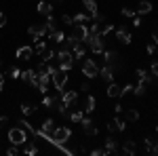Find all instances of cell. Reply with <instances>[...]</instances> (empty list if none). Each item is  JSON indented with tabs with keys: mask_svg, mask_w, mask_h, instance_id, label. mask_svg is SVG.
Segmentation results:
<instances>
[{
	"mask_svg": "<svg viewBox=\"0 0 158 156\" xmlns=\"http://www.w3.org/2000/svg\"><path fill=\"white\" fill-rule=\"evenodd\" d=\"M57 59H59V70H63V72H70L74 68V55L72 51H68V48H59L57 51Z\"/></svg>",
	"mask_w": 158,
	"mask_h": 156,
	"instance_id": "obj_1",
	"label": "cell"
},
{
	"mask_svg": "<svg viewBox=\"0 0 158 156\" xmlns=\"http://www.w3.org/2000/svg\"><path fill=\"white\" fill-rule=\"evenodd\" d=\"M85 44H86L89 48H91L93 53H97V55L106 51V47H103V44H106V40L99 36V34H89V38L85 40Z\"/></svg>",
	"mask_w": 158,
	"mask_h": 156,
	"instance_id": "obj_2",
	"label": "cell"
},
{
	"mask_svg": "<svg viewBox=\"0 0 158 156\" xmlns=\"http://www.w3.org/2000/svg\"><path fill=\"white\" fill-rule=\"evenodd\" d=\"M89 27H86L85 23H74L72 25V34H70V38H74L76 42H85L86 38H89Z\"/></svg>",
	"mask_w": 158,
	"mask_h": 156,
	"instance_id": "obj_3",
	"label": "cell"
},
{
	"mask_svg": "<svg viewBox=\"0 0 158 156\" xmlns=\"http://www.w3.org/2000/svg\"><path fill=\"white\" fill-rule=\"evenodd\" d=\"M9 141H11L13 145H25V141H27V133L23 131V129H11L9 131Z\"/></svg>",
	"mask_w": 158,
	"mask_h": 156,
	"instance_id": "obj_4",
	"label": "cell"
},
{
	"mask_svg": "<svg viewBox=\"0 0 158 156\" xmlns=\"http://www.w3.org/2000/svg\"><path fill=\"white\" fill-rule=\"evenodd\" d=\"M51 78H53V84H55V91H59V93H61L63 86L68 84V72H63V70H55Z\"/></svg>",
	"mask_w": 158,
	"mask_h": 156,
	"instance_id": "obj_5",
	"label": "cell"
},
{
	"mask_svg": "<svg viewBox=\"0 0 158 156\" xmlns=\"http://www.w3.org/2000/svg\"><path fill=\"white\" fill-rule=\"evenodd\" d=\"M82 74H85L86 78H95V76H99V65L93 59H85V63H82Z\"/></svg>",
	"mask_w": 158,
	"mask_h": 156,
	"instance_id": "obj_6",
	"label": "cell"
},
{
	"mask_svg": "<svg viewBox=\"0 0 158 156\" xmlns=\"http://www.w3.org/2000/svg\"><path fill=\"white\" fill-rule=\"evenodd\" d=\"M27 34H30V36H34L38 40V38H42V36H47V34H49V27H47V23H34V25H30V27H27Z\"/></svg>",
	"mask_w": 158,
	"mask_h": 156,
	"instance_id": "obj_7",
	"label": "cell"
},
{
	"mask_svg": "<svg viewBox=\"0 0 158 156\" xmlns=\"http://www.w3.org/2000/svg\"><path fill=\"white\" fill-rule=\"evenodd\" d=\"M59 99L65 103V106H68V108H72L74 103L78 101V93H76V91H61V93H59Z\"/></svg>",
	"mask_w": 158,
	"mask_h": 156,
	"instance_id": "obj_8",
	"label": "cell"
},
{
	"mask_svg": "<svg viewBox=\"0 0 158 156\" xmlns=\"http://www.w3.org/2000/svg\"><path fill=\"white\" fill-rule=\"evenodd\" d=\"M80 124H82V131H85L86 135H89V137H93V135H97V129H95V124H93V120L89 118V116L80 120Z\"/></svg>",
	"mask_w": 158,
	"mask_h": 156,
	"instance_id": "obj_9",
	"label": "cell"
},
{
	"mask_svg": "<svg viewBox=\"0 0 158 156\" xmlns=\"http://www.w3.org/2000/svg\"><path fill=\"white\" fill-rule=\"evenodd\" d=\"M118 57H120V55H118L116 51H103V59L108 61V65H112L114 70L118 68Z\"/></svg>",
	"mask_w": 158,
	"mask_h": 156,
	"instance_id": "obj_10",
	"label": "cell"
},
{
	"mask_svg": "<svg viewBox=\"0 0 158 156\" xmlns=\"http://www.w3.org/2000/svg\"><path fill=\"white\" fill-rule=\"evenodd\" d=\"M116 40H120L122 44H131V32L127 27H118L116 30Z\"/></svg>",
	"mask_w": 158,
	"mask_h": 156,
	"instance_id": "obj_11",
	"label": "cell"
},
{
	"mask_svg": "<svg viewBox=\"0 0 158 156\" xmlns=\"http://www.w3.org/2000/svg\"><path fill=\"white\" fill-rule=\"evenodd\" d=\"M85 53H86V44L85 42H76V44L72 47L74 59H85Z\"/></svg>",
	"mask_w": 158,
	"mask_h": 156,
	"instance_id": "obj_12",
	"label": "cell"
},
{
	"mask_svg": "<svg viewBox=\"0 0 158 156\" xmlns=\"http://www.w3.org/2000/svg\"><path fill=\"white\" fill-rule=\"evenodd\" d=\"M32 55H34V48H32V47H19L15 57H17V59H21V61H27Z\"/></svg>",
	"mask_w": 158,
	"mask_h": 156,
	"instance_id": "obj_13",
	"label": "cell"
},
{
	"mask_svg": "<svg viewBox=\"0 0 158 156\" xmlns=\"http://www.w3.org/2000/svg\"><path fill=\"white\" fill-rule=\"evenodd\" d=\"M99 74H101V80H106V82H114V68L112 65H103L101 70H99Z\"/></svg>",
	"mask_w": 158,
	"mask_h": 156,
	"instance_id": "obj_14",
	"label": "cell"
},
{
	"mask_svg": "<svg viewBox=\"0 0 158 156\" xmlns=\"http://www.w3.org/2000/svg\"><path fill=\"white\" fill-rule=\"evenodd\" d=\"M122 152L129 154V156H135L137 154V144H135L133 139H124L122 141Z\"/></svg>",
	"mask_w": 158,
	"mask_h": 156,
	"instance_id": "obj_15",
	"label": "cell"
},
{
	"mask_svg": "<svg viewBox=\"0 0 158 156\" xmlns=\"http://www.w3.org/2000/svg\"><path fill=\"white\" fill-rule=\"evenodd\" d=\"M135 13H137V15H148V13H152V2H150V0H141V2L135 6Z\"/></svg>",
	"mask_w": 158,
	"mask_h": 156,
	"instance_id": "obj_16",
	"label": "cell"
},
{
	"mask_svg": "<svg viewBox=\"0 0 158 156\" xmlns=\"http://www.w3.org/2000/svg\"><path fill=\"white\" fill-rule=\"evenodd\" d=\"M36 11L40 13V15H44V17H51V15H53V6H51L49 2L40 0V2H38V6H36Z\"/></svg>",
	"mask_w": 158,
	"mask_h": 156,
	"instance_id": "obj_17",
	"label": "cell"
},
{
	"mask_svg": "<svg viewBox=\"0 0 158 156\" xmlns=\"http://www.w3.org/2000/svg\"><path fill=\"white\" fill-rule=\"evenodd\" d=\"M95 103H97V101H95V97H93V95H86L82 112H85V114H93V112H95Z\"/></svg>",
	"mask_w": 158,
	"mask_h": 156,
	"instance_id": "obj_18",
	"label": "cell"
},
{
	"mask_svg": "<svg viewBox=\"0 0 158 156\" xmlns=\"http://www.w3.org/2000/svg\"><path fill=\"white\" fill-rule=\"evenodd\" d=\"M135 76H137V82H146V84L152 82V76H150L146 70H141V68H137V70H135Z\"/></svg>",
	"mask_w": 158,
	"mask_h": 156,
	"instance_id": "obj_19",
	"label": "cell"
},
{
	"mask_svg": "<svg viewBox=\"0 0 158 156\" xmlns=\"http://www.w3.org/2000/svg\"><path fill=\"white\" fill-rule=\"evenodd\" d=\"M72 19H74V23H85V25L93 21V17H91V13H78V15H74Z\"/></svg>",
	"mask_w": 158,
	"mask_h": 156,
	"instance_id": "obj_20",
	"label": "cell"
},
{
	"mask_svg": "<svg viewBox=\"0 0 158 156\" xmlns=\"http://www.w3.org/2000/svg\"><path fill=\"white\" fill-rule=\"evenodd\" d=\"M38 131H40V133H47V135H53V131H55V122H53V118H47Z\"/></svg>",
	"mask_w": 158,
	"mask_h": 156,
	"instance_id": "obj_21",
	"label": "cell"
},
{
	"mask_svg": "<svg viewBox=\"0 0 158 156\" xmlns=\"http://www.w3.org/2000/svg\"><path fill=\"white\" fill-rule=\"evenodd\" d=\"M143 144H146V152H148V154L158 156V141H152V139H143Z\"/></svg>",
	"mask_w": 158,
	"mask_h": 156,
	"instance_id": "obj_22",
	"label": "cell"
},
{
	"mask_svg": "<svg viewBox=\"0 0 158 156\" xmlns=\"http://www.w3.org/2000/svg\"><path fill=\"white\" fill-rule=\"evenodd\" d=\"M150 76H152V80H154V82L158 84V57L156 59H152V63H150Z\"/></svg>",
	"mask_w": 158,
	"mask_h": 156,
	"instance_id": "obj_23",
	"label": "cell"
},
{
	"mask_svg": "<svg viewBox=\"0 0 158 156\" xmlns=\"http://www.w3.org/2000/svg\"><path fill=\"white\" fill-rule=\"evenodd\" d=\"M82 4H85L86 13H91V15L97 13V2H95V0H82Z\"/></svg>",
	"mask_w": 158,
	"mask_h": 156,
	"instance_id": "obj_24",
	"label": "cell"
},
{
	"mask_svg": "<svg viewBox=\"0 0 158 156\" xmlns=\"http://www.w3.org/2000/svg\"><path fill=\"white\" fill-rule=\"evenodd\" d=\"M17 127H19V129H23L25 133H32V135H34V127H32V124H30V122H27L25 118L17 120Z\"/></svg>",
	"mask_w": 158,
	"mask_h": 156,
	"instance_id": "obj_25",
	"label": "cell"
},
{
	"mask_svg": "<svg viewBox=\"0 0 158 156\" xmlns=\"http://www.w3.org/2000/svg\"><path fill=\"white\" fill-rule=\"evenodd\" d=\"M106 150H108L110 154H118V145H116V141H114L112 137L106 139Z\"/></svg>",
	"mask_w": 158,
	"mask_h": 156,
	"instance_id": "obj_26",
	"label": "cell"
},
{
	"mask_svg": "<svg viewBox=\"0 0 158 156\" xmlns=\"http://www.w3.org/2000/svg\"><path fill=\"white\" fill-rule=\"evenodd\" d=\"M118 93H120V86L116 82H110L108 84V97H118Z\"/></svg>",
	"mask_w": 158,
	"mask_h": 156,
	"instance_id": "obj_27",
	"label": "cell"
},
{
	"mask_svg": "<svg viewBox=\"0 0 158 156\" xmlns=\"http://www.w3.org/2000/svg\"><path fill=\"white\" fill-rule=\"evenodd\" d=\"M51 59H57V51H53V48H47V51L42 53V61H47V63H49Z\"/></svg>",
	"mask_w": 158,
	"mask_h": 156,
	"instance_id": "obj_28",
	"label": "cell"
},
{
	"mask_svg": "<svg viewBox=\"0 0 158 156\" xmlns=\"http://www.w3.org/2000/svg\"><path fill=\"white\" fill-rule=\"evenodd\" d=\"M23 152H25L27 156H36V154H38V148L32 144V141H25V150H23Z\"/></svg>",
	"mask_w": 158,
	"mask_h": 156,
	"instance_id": "obj_29",
	"label": "cell"
},
{
	"mask_svg": "<svg viewBox=\"0 0 158 156\" xmlns=\"http://www.w3.org/2000/svg\"><path fill=\"white\" fill-rule=\"evenodd\" d=\"M51 40H55V42H63V40H65V34H63V32H61V30H55V32H51Z\"/></svg>",
	"mask_w": 158,
	"mask_h": 156,
	"instance_id": "obj_30",
	"label": "cell"
},
{
	"mask_svg": "<svg viewBox=\"0 0 158 156\" xmlns=\"http://www.w3.org/2000/svg\"><path fill=\"white\" fill-rule=\"evenodd\" d=\"M82 118H85V112H82V110H74L72 114H70V120H72V122H80Z\"/></svg>",
	"mask_w": 158,
	"mask_h": 156,
	"instance_id": "obj_31",
	"label": "cell"
},
{
	"mask_svg": "<svg viewBox=\"0 0 158 156\" xmlns=\"http://www.w3.org/2000/svg\"><path fill=\"white\" fill-rule=\"evenodd\" d=\"M110 32H114V25H112V23H106L103 27H99V36H101V38H106Z\"/></svg>",
	"mask_w": 158,
	"mask_h": 156,
	"instance_id": "obj_32",
	"label": "cell"
},
{
	"mask_svg": "<svg viewBox=\"0 0 158 156\" xmlns=\"http://www.w3.org/2000/svg\"><path fill=\"white\" fill-rule=\"evenodd\" d=\"M127 120L129 122H137L139 120V112L137 110H127Z\"/></svg>",
	"mask_w": 158,
	"mask_h": 156,
	"instance_id": "obj_33",
	"label": "cell"
},
{
	"mask_svg": "<svg viewBox=\"0 0 158 156\" xmlns=\"http://www.w3.org/2000/svg\"><path fill=\"white\" fill-rule=\"evenodd\" d=\"M44 23H47V27H49V34L57 30V21H55V17H53V15H51V17H47V21H44Z\"/></svg>",
	"mask_w": 158,
	"mask_h": 156,
	"instance_id": "obj_34",
	"label": "cell"
},
{
	"mask_svg": "<svg viewBox=\"0 0 158 156\" xmlns=\"http://www.w3.org/2000/svg\"><path fill=\"white\" fill-rule=\"evenodd\" d=\"M68 110H70V108H68V106H65V103L59 99V101H57V112H59L63 118H68Z\"/></svg>",
	"mask_w": 158,
	"mask_h": 156,
	"instance_id": "obj_35",
	"label": "cell"
},
{
	"mask_svg": "<svg viewBox=\"0 0 158 156\" xmlns=\"http://www.w3.org/2000/svg\"><path fill=\"white\" fill-rule=\"evenodd\" d=\"M133 93L137 97H141L143 93H146V82H137V86H133Z\"/></svg>",
	"mask_w": 158,
	"mask_h": 156,
	"instance_id": "obj_36",
	"label": "cell"
},
{
	"mask_svg": "<svg viewBox=\"0 0 158 156\" xmlns=\"http://www.w3.org/2000/svg\"><path fill=\"white\" fill-rule=\"evenodd\" d=\"M9 74H11V78H13V80L21 78V70H19L17 65H11V70H9Z\"/></svg>",
	"mask_w": 158,
	"mask_h": 156,
	"instance_id": "obj_37",
	"label": "cell"
},
{
	"mask_svg": "<svg viewBox=\"0 0 158 156\" xmlns=\"http://www.w3.org/2000/svg\"><path fill=\"white\" fill-rule=\"evenodd\" d=\"M34 106H32V103H23V106H21V112H23V116H30V114H34Z\"/></svg>",
	"mask_w": 158,
	"mask_h": 156,
	"instance_id": "obj_38",
	"label": "cell"
},
{
	"mask_svg": "<svg viewBox=\"0 0 158 156\" xmlns=\"http://www.w3.org/2000/svg\"><path fill=\"white\" fill-rule=\"evenodd\" d=\"M44 51H47V44H44V42L38 38V42H36V55H42Z\"/></svg>",
	"mask_w": 158,
	"mask_h": 156,
	"instance_id": "obj_39",
	"label": "cell"
},
{
	"mask_svg": "<svg viewBox=\"0 0 158 156\" xmlns=\"http://www.w3.org/2000/svg\"><path fill=\"white\" fill-rule=\"evenodd\" d=\"M91 154L93 156H108L110 152L106 150V148H95V150H91Z\"/></svg>",
	"mask_w": 158,
	"mask_h": 156,
	"instance_id": "obj_40",
	"label": "cell"
},
{
	"mask_svg": "<svg viewBox=\"0 0 158 156\" xmlns=\"http://www.w3.org/2000/svg\"><path fill=\"white\" fill-rule=\"evenodd\" d=\"M108 131L110 133L118 131V118H114V120H110V122H108Z\"/></svg>",
	"mask_w": 158,
	"mask_h": 156,
	"instance_id": "obj_41",
	"label": "cell"
},
{
	"mask_svg": "<svg viewBox=\"0 0 158 156\" xmlns=\"http://www.w3.org/2000/svg\"><path fill=\"white\" fill-rule=\"evenodd\" d=\"M120 13H122V17H129V19H133L135 15H137V13H135L133 9H122Z\"/></svg>",
	"mask_w": 158,
	"mask_h": 156,
	"instance_id": "obj_42",
	"label": "cell"
},
{
	"mask_svg": "<svg viewBox=\"0 0 158 156\" xmlns=\"http://www.w3.org/2000/svg\"><path fill=\"white\" fill-rule=\"evenodd\" d=\"M133 91V84H124L120 89V93H118V97H122V95H127V93H131Z\"/></svg>",
	"mask_w": 158,
	"mask_h": 156,
	"instance_id": "obj_43",
	"label": "cell"
},
{
	"mask_svg": "<svg viewBox=\"0 0 158 156\" xmlns=\"http://www.w3.org/2000/svg\"><path fill=\"white\" fill-rule=\"evenodd\" d=\"M61 21H63L65 25H74V19L68 15V13H65V15H61Z\"/></svg>",
	"mask_w": 158,
	"mask_h": 156,
	"instance_id": "obj_44",
	"label": "cell"
},
{
	"mask_svg": "<svg viewBox=\"0 0 158 156\" xmlns=\"http://www.w3.org/2000/svg\"><path fill=\"white\" fill-rule=\"evenodd\" d=\"M17 152H19V145H11L6 150V156H17Z\"/></svg>",
	"mask_w": 158,
	"mask_h": 156,
	"instance_id": "obj_45",
	"label": "cell"
},
{
	"mask_svg": "<svg viewBox=\"0 0 158 156\" xmlns=\"http://www.w3.org/2000/svg\"><path fill=\"white\" fill-rule=\"evenodd\" d=\"M148 53H150V55H154V53H156V44H154V42H150V44H148V48H146Z\"/></svg>",
	"mask_w": 158,
	"mask_h": 156,
	"instance_id": "obj_46",
	"label": "cell"
},
{
	"mask_svg": "<svg viewBox=\"0 0 158 156\" xmlns=\"http://www.w3.org/2000/svg\"><path fill=\"white\" fill-rule=\"evenodd\" d=\"M4 25H6V15L0 13V27H4Z\"/></svg>",
	"mask_w": 158,
	"mask_h": 156,
	"instance_id": "obj_47",
	"label": "cell"
},
{
	"mask_svg": "<svg viewBox=\"0 0 158 156\" xmlns=\"http://www.w3.org/2000/svg\"><path fill=\"white\" fill-rule=\"evenodd\" d=\"M124 129H127V122H122V120H118V131H124Z\"/></svg>",
	"mask_w": 158,
	"mask_h": 156,
	"instance_id": "obj_48",
	"label": "cell"
},
{
	"mask_svg": "<svg viewBox=\"0 0 158 156\" xmlns=\"http://www.w3.org/2000/svg\"><path fill=\"white\" fill-rule=\"evenodd\" d=\"M133 25H135V27H139V25H141V19H139L137 15H135V17H133Z\"/></svg>",
	"mask_w": 158,
	"mask_h": 156,
	"instance_id": "obj_49",
	"label": "cell"
},
{
	"mask_svg": "<svg viewBox=\"0 0 158 156\" xmlns=\"http://www.w3.org/2000/svg\"><path fill=\"white\" fill-rule=\"evenodd\" d=\"M2 89H4V74L0 72V93H2Z\"/></svg>",
	"mask_w": 158,
	"mask_h": 156,
	"instance_id": "obj_50",
	"label": "cell"
},
{
	"mask_svg": "<svg viewBox=\"0 0 158 156\" xmlns=\"http://www.w3.org/2000/svg\"><path fill=\"white\" fill-rule=\"evenodd\" d=\"M6 122H9V116H0V127L6 124Z\"/></svg>",
	"mask_w": 158,
	"mask_h": 156,
	"instance_id": "obj_51",
	"label": "cell"
},
{
	"mask_svg": "<svg viewBox=\"0 0 158 156\" xmlns=\"http://www.w3.org/2000/svg\"><path fill=\"white\" fill-rule=\"evenodd\" d=\"M152 40H154V44H158V30L154 32V36H152Z\"/></svg>",
	"mask_w": 158,
	"mask_h": 156,
	"instance_id": "obj_52",
	"label": "cell"
},
{
	"mask_svg": "<svg viewBox=\"0 0 158 156\" xmlns=\"http://www.w3.org/2000/svg\"><path fill=\"white\" fill-rule=\"evenodd\" d=\"M51 2H61V0H51Z\"/></svg>",
	"mask_w": 158,
	"mask_h": 156,
	"instance_id": "obj_53",
	"label": "cell"
},
{
	"mask_svg": "<svg viewBox=\"0 0 158 156\" xmlns=\"http://www.w3.org/2000/svg\"><path fill=\"white\" fill-rule=\"evenodd\" d=\"M156 133H158V124H156Z\"/></svg>",
	"mask_w": 158,
	"mask_h": 156,
	"instance_id": "obj_54",
	"label": "cell"
},
{
	"mask_svg": "<svg viewBox=\"0 0 158 156\" xmlns=\"http://www.w3.org/2000/svg\"><path fill=\"white\" fill-rule=\"evenodd\" d=\"M156 53H158V47H156Z\"/></svg>",
	"mask_w": 158,
	"mask_h": 156,
	"instance_id": "obj_55",
	"label": "cell"
}]
</instances>
